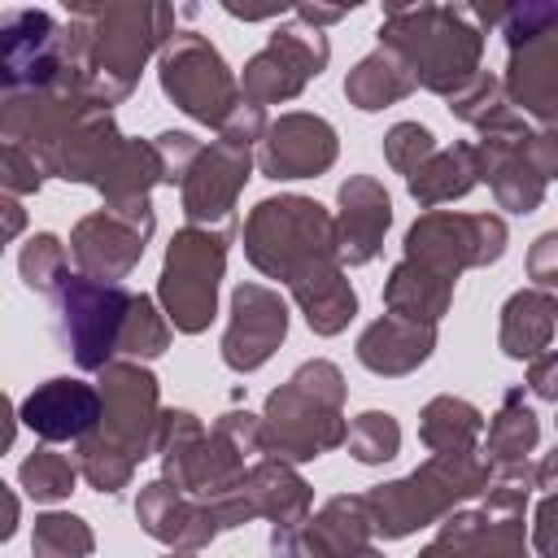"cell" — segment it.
Masks as SVG:
<instances>
[{
  "label": "cell",
  "instance_id": "cell-7",
  "mask_svg": "<svg viewBox=\"0 0 558 558\" xmlns=\"http://www.w3.org/2000/svg\"><path fill=\"white\" fill-rule=\"evenodd\" d=\"M161 87L183 113H192L201 122H214V126H227L231 113L244 105L240 100V83L231 78L227 61L196 31H174V39L166 44V52H161Z\"/></svg>",
  "mask_w": 558,
  "mask_h": 558
},
{
  "label": "cell",
  "instance_id": "cell-45",
  "mask_svg": "<svg viewBox=\"0 0 558 558\" xmlns=\"http://www.w3.org/2000/svg\"><path fill=\"white\" fill-rule=\"evenodd\" d=\"M166 558H192V554H166Z\"/></svg>",
  "mask_w": 558,
  "mask_h": 558
},
{
  "label": "cell",
  "instance_id": "cell-36",
  "mask_svg": "<svg viewBox=\"0 0 558 558\" xmlns=\"http://www.w3.org/2000/svg\"><path fill=\"white\" fill-rule=\"evenodd\" d=\"M384 153H388V161L410 179V174L436 153V144H432V131H427V126H418V122H397V126L388 131V140H384Z\"/></svg>",
  "mask_w": 558,
  "mask_h": 558
},
{
  "label": "cell",
  "instance_id": "cell-43",
  "mask_svg": "<svg viewBox=\"0 0 558 558\" xmlns=\"http://www.w3.org/2000/svg\"><path fill=\"white\" fill-rule=\"evenodd\" d=\"M536 484H541V488H558V449L536 466Z\"/></svg>",
  "mask_w": 558,
  "mask_h": 558
},
{
  "label": "cell",
  "instance_id": "cell-23",
  "mask_svg": "<svg viewBox=\"0 0 558 558\" xmlns=\"http://www.w3.org/2000/svg\"><path fill=\"white\" fill-rule=\"evenodd\" d=\"M449 296H453V279L432 266H418L410 257L392 270L388 288H384V301L392 305V314L414 318V323H436L445 314Z\"/></svg>",
  "mask_w": 558,
  "mask_h": 558
},
{
  "label": "cell",
  "instance_id": "cell-14",
  "mask_svg": "<svg viewBox=\"0 0 558 558\" xmlns=\"http://www.w3.org/2000/svg\"><path fill=\"white\" fill-rule=\"evenodd\" d=\"M0 61H4V92L48 87L65 78L61 57V26L39 9H13L0 26Z\"/></svg>",
  "mask_w": 558,
  "mask_h": 558
},
{
  "label": "cell",
  "instance_id": "cell-26",
  "mask_svg": "<svg viewBox=\"0 0 558 558\" xmlns=\"http://www.w3.org/2000/svg\"><path fill=\"white\" fill-rule=\"evenodd\" d=\"M554 301L536 288V292H514L501 310V349L510 357H536L549 344L554 331Z\"/></svg>",
  "mask_w": 558,
  "mask_h": 558
},
{
  "label": "cell",
  "instance_id": "cell-24",
  "mask_svg": "<svg viewBox=\"0 0 558 558\" xmlns=\"http://www.w3.org/2000/svg\"><path fill=\"white\" fill-rule=\"evenodd\" d=\"M449 109H453L462 122L480 126L484 135H510V140H523V135H527L523 113L510 109L506 83L493 78V74H484V70H480L458 96H449Z\"/></svg>",
  "mask_w": 558,
  "mask_h": 558
},
{
  "label": "cell",
  "instance_id": "cell-39",
  "mask_svg": "<svg viewBox=\"0 0 558 558\" xmlns=\"http://www.w3.org/2000/svg\"><path fill=\"white\" fill-rule=\"evenodd\" d=\"M536 549L545 558H558V497H545L541 501V514H536Z\"/></svg>",
  "mask_w": 558,
  "mask_h": 558
},
{
  "label": "cell",
  "instance_id": "cell-41",
  "mask_svg": "<svg viewBox=\"0 0 558 558\" xmlns=\"http://www.w3.org/2000/svg\"><path fill=\"white\" fill-rule=\"evenodd\" d=\"M423 558H471V549L462 541H453V536H440L436 545L423 549Z\"/></svg>",
  "mask_w": 558,
  "mask_h": 558
},
{
  "label": "cell",
  "instance_id": "cell-21",
  "mask_svg": "<svg viewBox=\"0 0 558 558\" xmlns=\"http://www.w3.org/2000/svg\"><path fill=\"white\" fill-rule=\"evenodd\" d=\"M432 340H436L432 323H414V318L388 314L375 327H366V336L357 340V357H362V366H371L379 375H405L418 362H427Z\"/></svg>",
  "mask_w": 558,
  "mask_h": 558
},
{
  "label": "cell",
  "instance_id": "cell-11",
  "mask_svg": "<svg viewBox=\"0 0 558 558\" xmlns=\"http://www.w3.org/2000/svg\"><path fill=\"white\" fill-rule=\"evenodd\" d=\"M148 231H153V209H148V201H126V205H109V209L83 218V222L74 227L70 248H74L78 266L87 270V279H100V283L109 279V283H118V279L140 262Z\"/></svg>",
  "mask_w": 558,
  "mask_h": 558
},
{
  "label": "cell",
  "instance_id": "cell-3",
  "mask_svg": "<svg viewBox=\"0 0 558 558\" xmlns=\"http://www.w3.org/2000/svg\"><path fill=\"white\" fill-rule=\"evenodd\" d=\"M340 371L331 362H305L270 401H266V427L262 445L283 458H318L323 449L340 445L349 427L340 423Z\"/></svg>",
  "mask_w": 558,
  "mask_h": 558
},
{
  "label": "cell",
  "instance_id": "cell-28",
  "mask_svg": "<svg viewBox=\"0 0 558 558\" xmlns=\"http://www.w3.org/2000/svg\"><path fill=\"white\" fill-rule=\"evenodd\" d=\"M418 432L436 453H471V445L480 436V410L466 401H453V397H436L423 410Z\"/></svg>",
  "mask_w": 558,
  "mask_h": 558
},
{
  "label": "cell",
  "instance_id": "cell-27",
  "mask_svg": "<svg viewBox=\"0 0 558 558\" xmlns=\"http://www.w3.org/2000/svg\"><path fill=\"white\" fill-rule=\"evenodd\" d=\"M480 174V157L471 144H458V148H436L414 174H410V192L423 201V205H436V201H449V196H462Z\"/></svg>",
  "mask_w": 558,
  "mask_h": 558
},
{
  "label": "cell",
  "instance_id": "cell-42",
  "mask_svg": "<svg viewBox=\"0 0 558 558\" xmlns=\"http://www.w3.org/2000/svg\"><path fill=\"white\" fill-rule=\"evenodd\" d=\"M296 17H301V22H310V26L318 31V26L336 22V17H344V9H314V4H301V9H296Z\"/></svg>",
  "mask_w": 558,
  "mask_h": 558
},
{
  "label": "cell",
  "instance_id": "cell-30",
  "mask_svg": "<svg viewBox=\"0 0 558 558\" xmlns=\"http://www.w3.org/2000/svg\"><path fill=\"white\" fill-rule=\"evenodd\" d=\"M31 549H35V558H87L92 554V532L74 514H39Z\"/></svg>",
  "mask_w": 558,
  "mask_h": 558
},
{
  "label": "cell",
  "instance_id": "cell-6",
  "mask_svg": "<svg viewBox=\"0 0 558 558\" xmlns=\"http://www.w3.org/2000/svg\"><path fill=\"white\" fill-rule=\"evenodd\" d=\"M510 70L506 96L510 105L536 113L541 122H558V4H519L506 9Z\"/></svg>",
  "mask_w": 558,
  "mask_h": 558
},
{
  "label": "cell",
  "instance_id": "cell-34",
  "mask_svg": "<svg viewBox=\"0 0 558 558\" xmlns=\"http://www.w3.org/2000/svg\"><path fill=\"white\" fill-rule=\"evenodd\" d=\"M166 340H170V331H166V323L157 318L153 301H148V296H135V301H131V314H126V327H122L118 349H122V353H131V357H157V353L166 349Z\"/></svg>",
  "mask_w": 558,
  "mask_h": 558
},
{
  "label": "cell",
  "instance_id": "cell-29",
  "mask_svg": "<svg viewBox=\"0 0 558 558\" xmlns=\"http://www.w3.org/2000/svg\"><path fill=\"white\" fill-rule=\"evenodd\" d=\"M536 432H541V427H536V414L523 405L519 392H510L506 405H501V414H497L493 427H488V458L501 462V466L523 462V453L536 445Z\"/></svg>",
  "mask_w": 558,
  "mask_h": 558
},
{
  "label": "cell",
  "instance_id": "cell-44",
  "mask_svg": "<svg viewBox=\"0 0 558 558\" xmlns=\"http://www.w3.org/2000/svg\"><path fill=\"white\" fill-rule=\"evenodd\" d=\"M4 209H9V235H13V231H17V222H22V209H17V205H13V201H9V205H4Z\"/></svg>",
  "mask_w": 558,
  "mask_h": 558
},
{
  "label": "cell",
  "instance_id": "cell-2",
  "mask_svg": "<svg viewBox=\"0 0 558 558\" xmlns=\"http://www.w3.org/2000/svg\"><path fill=\"white\" fill-rule=\"evenodd\" d=\"M379 48H392L423 87L458 96L480 74L484 26L462 4H392L379 22Z\"/></svg>",
  "mask_w": 558,
  "mask_h": 558
},
{
  "label": "cell",
  "instance_id": "cell-20",
  "mask_svg": "<svg viewBox=\"0 0 558 558\" xmlns=\"http://www.w3.org/2000/svg\"><path fill=\"white\" fill-rule=\"evenodd\" d=\"M527 140V135H523ZM523 140H510V135H484L475 157H480V174L493 183L497 201L506 209H536L541 205V192H545V179L536 174V166L527 161L523 153Z\"/></svg>",
  "mask_w": 558,
  "mask_h": 558
},
{
  "label": "cell",
  "instance_id": "cell-15",
  "mask_svg": "<svg viewBox=\"0 0 558 558\" xmlns=\"http://www.w3.org/2000/svg\"><path fill=\"white\" fill-rule=\"evenodd\" d=\"M283 331H288L283 301L262 283H240L231 296V327L222 336V362L231 371H253L279 349Z\"/></svg>",
  "mask_w": 558,
  "mask_h": 558
},
{
  "label": "cell",
  "instance_id": "cell-31",
  "mask_svg": "<svg viewBox=\"0 0 558 558\" xmlns=\"http://www.w3.org/2000/svg\"><path fill=\"white\" fill-rule=\"evenodd\" d=\"M131 466H135V458L122 453L118 445H109L105 436H87V440L78 445V471H83L87 484L100 488V493H118V488L131 480Z\"/></svg>",
  "mask_w": 558,
  "mask_h": 558
},
{
  "label": "cell",
  "instance_id": "cell-19",
  "mask_svg": "<svg viewBox=\"0 0 558 558\" xmlns=\"http://www.w3.org/2000/svg\"><path fill=\"white\" fill-rule=\"evenodd\" d=\"M392 222V205H388V192L357 174L340 187V227H336V244H340V257L349 266H362L375 257L384 231Z\"/></svg>",
  "mask_w": 558,
  "mask_h": 558
},
{
  "label": "cell",
  "instance_id": "cell-8",
  "mask_svg": "<svg viewBox=\"0 0 558 558\" xmlns=\"http://www.w3.org/2000/svg\"><path fill=\"white\" fill-rule=\"evenodd\" d=\"M131 292L122 283H100L87 275H70L57 288V310H61V336L74 349V362L87 371H105L109 353L122 340L126 314H131Z\"/></svg>",
  "mask_w": 558,
  "mask_h": 558
},
{
  "label": "cell",
  "instance_id": "cell-37",
  "mask_svg": "<svg viewBox=\"0 0 558 558\" xmlns=\"http://www.w3.org/2000/svg\"><path fill=\"white\" fill-rule=\"evenodd\" d=\"M4 187L9 192H39V183H44V161H39V153H31L26 144H13V140H4Z\"/></svg>",
  "mask_w": 558,
  "mask_h": 558
},
{
  "label": "cell",
  "instance_id": "cell-1",
  "mask_svg": "<svg viewBox=\"0 0 558 558\" xmlns=\"http://www.w3.org/2000/svg\"><path fill=\"white\" fill-rule=\"evenodd\" d=\"M170 22L174 9L166 4H74L70 22L61 26L65 70L83 83L96 105H113L135 87L148 52L166 35L174 39Z\"/></svg>",
  "mask_w": 558,
  "mask_h": 558
},
{
  "label": "cell",
  "instance_id": "cell-40",
  "mask_svg": "<svg viewBox=\"0 0 558 558\" xmlns=\"http://www.w3.org/2000/svg\"><path fill=\"white\" fill-rule=\"evenodd\" d=\"M527 379H532V392H541V397L558 401V353H545V357H536Z\"/></svg>",
  "mask_w": 558,
  "mask_h": 558
},
{
  "label": "cell",
  "instance_id": "cell-12",
  "mask_svg": "<svg viewBox=\"0 0 558 558\" xmlns=\"http://www.w3.org/2000/svg\"><path fill=\"white\" fill-rule=\"evenodd\" d=\"M323 65H327V39H323V31L283 26V31H275L270 44L244 65L240 92H244L248 105L288 100V96H296Z\"/></svg>",
  "mask_w": 558,
  "mask_h": 558
},
{
  "label": "cell",
  "instance_id": "cell-10",
  "mask_svg": "<svg viewBox=\"0 0 558 558\" xmlns=\"http://www.w3.org/2000/svg\"><path fill=\"white\" fill-rule=\"evenodd\" d=\"M218 279H222V240L196 227L179 231L161 270V301L179 331H201L214 318Z\"/></svg>",
  "mask_w": 558,
  "mask_h": 558
},
{
  "label": "cell",
  "instance_id": "cell-16",
  "mask_svg": "<svg viewBox=\"0 0 558 558\" xmlns=\"http://www.w3.org/2000/svg\"><path fill=\"white\" fill-rule=\"evenodd\" d=\"M336 161V131L314 113H283L266 126L257 166L270 179H305Z\"/></svg>",
  "mask_w": 558,
  "mask_h": 558
},
{
  "label": "cell",
  "instance_id": "cell-35",
  "mask_svg": "<svg viewBox=\"0 0 558 558\" xmlns=\"http://www.w3.org/2000/svg\"><path fill=\"white\" fill-rule=\"evenodd\" d=\"M22 279L35 288V292H57L61 283L57 279H70L65 275V248L57 235H35L26 248H22Z\"/></svg>",
  "mask_w": 558,
  "mask_h": 558
},
{
  "label": "cell",
  "instance_id": "cell-32",
  "mask_svg": "<svg viewBox=\"0 0 558 558\" xmlns=\"http://www.w3.org/2000/svg\"><path fill=\"white\" fill-rule=\"evenodd\" d=\"M17 480H22V488H26L35 501H57V497H65V493L74 488V466H70L65 453L35 449V453L22 462Z\"/></svg>",
  "mask_w": 558,
  "mask_h": 558
},
{
  "label": "cell",
  "instance_id": "cell-25",
  "mask_svg": "<svg viewBox=\"0 0 558 558\" xmlns=\"http://www.w3.org/2000/svg\"><path fill=\"white\" fill-rule=\"evenodd\" d=\"M418 87L414 70L392 52V48H379L371 57L357 61V70L344 78V96L357 105V109H384L401 96H410Z\"/></svg>",
  "mask_w": 558,
  "mask_h": 558
},
{
  "label": "cell",
  "instance_id": "cell-17",
  "mask_svg": "<svg viewBox=\"0 0 558 558\" xmlns=\"http://www.w3.org/2000/svg\"><path fill=\"white\" fill-rule=\"evenodd\" d=\"M100 418L105 397L83 379H48L22 401V423L44 440H87Z\"/></svg>",
  "mask_w": 558,
  "mask_h": 558
},
{
  "label": "cell",
  "instance_id": "cell-18",
  "mask_svg": "<svg viewBox=\"0 0 558 558\" xmlns=\"http://www.w3.org/2000/svg\"><path fill=\"white\" fill-rule=\"evenodd\" d=\"M248 174V144H231L218 140L209 148H201V157L192 161L187 179H183V205L192 222H222L231 218L235 192Z\"/></svg>",
  "mask_w": 558,
  "mask_h": 558
},
{
  "label": "cell",
  "instance_id": "cell-22",
  "mask_svg": "<svg viewBox=\"0 0 558 558\" xmlns=\"http://www.w3.org/2000/svg\"><path fill=\"white\" fill-rule=\"evenodd\" d=\"M292 296L301 301V310H305V318H310V327L318 336H336L353 318V310H357V296L340 279V266L336 262H323L310 275L292 279Z\"/></svg>",
  "mask_w": 558,
  "mask_h": 558
},
{
  "label": "cell",
  "instance_id": "cell-4",
  "mask_svg": "<svg viewBox=\"0 0 558 558\" xmlns=\"http://www.w3.org/2000/svg\"><path fill=\"white\" fill-rule=\"evenodd\" d=\"M244 248L257 270L283 279V283L310 275L323 262H336V253H340L331 218L323 214V205H314L305 196L262 201L244 227Z\"/></svg>",
  "mask_w": 558,
  "mask_h": 558
},
{
  "label": "cell",
  "instance_id": "cell-38",
  "mask_svg": "<svg viewBox=\"0 0 558 558\" xmlns=\"http://www.w3.org/2000/svg\"><path fill=\"white\" fill-rule=\"evenodd\" d=\"M527 266H532V279L541 283V292H545V296L554 301V310H558V231H549V235H541V240L532 244Z\"/></svg>",
  "mask_w": 558,
  "mask_h": 558
},
{
  "label": "cell",
  "instance_id": "cell-33",
  "mask_svg": "<svg viewBox=\"0 0 558 558\" xmlns=\"http://www.w3.org/2000/svg\"><path fill=\"white\" fill-rule=\"evenodd\" d=\"M344 440H349V449H353L357 462H388L397 453V445H401V427L392 423V414L366 410V414L353 418V427H349Z\"/></svg>",
  "mask_w": 558,
  "mask_h": 558
},
{
  "label": "cell",
  "instance_id": "cell-5",
  "mask_svg": "<svg viewBox=\"0 0 558 558\" xmlns=\"http://www.w3.org/2000/svg\"><path fill=\"white\" fill-rule=\"evenodd\" d=\"M484 484H488V471L471 453H436L423 471H414L397 484H379L362 501L371 510V523L384 536H405V532L432 523L436 514H445L453 501L480 493Z\"/></svg>",
  "mask_w": 558,
  "mask_h": 558
},
{
  "label": "cell",
  "instance_id": "cell-13",
  "mask_svg": "<svg viewBox=\"0 0 558 558\" xmlns=\"http://www.w3.org/2000/svg\"><path fill=\"white\" fill-rule=\"evenodd\" d=\"M100 397H105V418H100L105 440L140 462L153 449V432L161 423L157 379L135 362H109L100 371Z\"/></svg>",
  "mask_w": 558,
  "mask_h": 558
},
{
  "label": "cell",
  "instance_id": "cell-9",
  "mask_svg": "<svg viewBox=\"0 0 558 558\" xmlns=\"http://www.w3.org/2000/svg\"><path fill=\"white\" fill-rule=\"evenodd\" d=\"M506 248V227L493 214H423L405 235V257L458 279L462 266L497 262Z\"/></svg>",
  "mask_w": 558,
  "mask_h": 558
}]
</instances>
